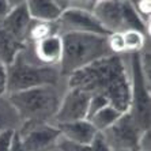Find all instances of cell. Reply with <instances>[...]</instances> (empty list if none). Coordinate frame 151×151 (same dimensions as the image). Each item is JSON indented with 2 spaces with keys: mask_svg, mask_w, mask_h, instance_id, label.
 I'll return each instance as SVG.
<instances>
[{
  "mask_svg": "<svg viewBox=\"0 0 151 151\" xmlns=\"http://www.w3.org/2000/svg\"><path fill=\"white\" fill-rule=\"evenodd\" d=\"M68 88H78L88 95L104 97L121 113L131 105V79L121 56L112 55L74 72L67 78Z\"/></svg>",
  "mask_w": 151,
  "mask_h": 151,
  "instance_id": "1",
  "label": "cell"
},
{
  "mask_svg": "<svg viewBox=\"0 0 151 151\" xmlns=\"http://www.w3.org/2000/svg\"><path fill=\"white\" fill-rule=\"evenodd\" d=\"M60 37L63 42V55L59 70L63 78H68L104 57L112 56L106 42L108 35L68 33Z\"/></svg>",
  "mask_w": 151,
  "mask_h": 151,
  "instance_id": "2",
  "label": "cell"
},
{
  "mask_svg": "<svg viewBox=\"0 0 151 151\" xmlns=\"http://www.w3.org/2000/svg\"><path fill=\"white\" fill-rule=\"evenodd\" d=\"M57 86H40L7 95L22 124H41L53 120L63 98Z\"/></svg>",
  "mask_w": 151,
  "mask_h": 151,
  "instance_id": "3",
  "label": "cell"
},
{
  "mask_svg": "<svg viewBox=\"0 0 151 151\" xmlns=\"http://www.w3.org/2000/svg\"><path fill=\"white\" fill-rule=\"evenodd\" d=\"M6 68L7 95L40 86H57L63 78L59 67L44 65L38 61H33L27 55V48L22 50Z\"/></svg>",
  "mask_w": 151,
  "mask_h": 151,
  "instance_id": "4",
  "label": "cell"
},
{
  "mask_svg": "<svg viewBox=\"0 0 151 151\" xmlns=\"http://www.w3.org/2000/svg\"><path fill=\"white\" fill-rule=\"evenodd\" d=\"M131 55V105L128 113L140 132L150 131L151 123V86L146 82L139 64L137 53Z\"/></svg>",
  "mask_w": 151,
  "mask_h": 151,
  "instance_id": "5",
  "label": "cell"
},
{
  "mask_svg": "<svg viewBox=\"0 0 151 151\" xmlns=\"http://www.w3.org/2000/svg\"><path fill=\"white\" fill-rule=\"evenodd\" d=\"M17 132L29 151H53L61 140L59 128L49 123L22 124Z\"/></svg>",
  "mask_w": 151,
  "mask_h": 151,
  "instance_id": "6",
  "label": "cell"
},
{
  "mask_svg": "<svg viewBox=\"0 0 151 151\" xmlns=\"http://www.w3.org/2000/svg\"><path fill=\"white\" fill-rule=\"evenodd\" d=\"M142 134L127 112L101 135L112 151H137V142Z\"/></svg>",
  "mask_w": 151,
  "mask_h": 151,
  "instance_id": "7",
  "label": "cell"
},
{
  "mask_svg": "<svg viewBox=\"0 0 151 151\" xmlns=\"http://www.w3.org/2000/svg\"><path fill=\"white\" fill-rule=\"evenodd\" d=\"M90 97L91 95H88L82 90L68 88V91L63 94L59 109L53 117L55 125L79 121V120H87Z\"/></svg>",
  "mask_w": 151,
  "mask_h": 151,
  "instance_id": "8",
  "label": "cell"
},
{
  "mask_svg": "<svg viewBox=\"0 0 151 151\" xmlns=\"http://www.w3.org/2000/svg\"><path fill=\"white\" fill-rule=\"evenodd\" d=\"M59 35L68 34V33H86V34H97V35H108L109 33L99 25L95 19L93 12L79 10L64 11L60 19L57 21Z\"/></svg>",
  "mask_w": 151,
  "mask_h": 151,
  "instance_id": "9",
  "label": "cell"
},
{
  "mask_svg": "<svg viewBox=\"0 0 151 151\" xmlns=\"http://www.w3.org/2000/svg\"><path fill=\"white\" fill-rule=\"evenodd\" d=\"M93 15L109 34L124 32V1L97 0Z\"/></svg>",
  "mask_w": 151,
  "mask_h": 151,
  "instance_id": "10",
  "label": "cell"
},
{
  "mask_svg": "<svg viewBox=\"0 0 151 151\" xmlns=\"http://www.w3.org/2000/svg\"><path fill=\"white\" fill-rule=\"evenodd\" d=\"M32 23V18L27 11L26 1H18L11 12L0 22V25L3 26L8 33L18 41L25 42L26 44V33L27 29Z\"/></svg>",
  "mask_w": 151,
  "mask_h": 151,
  "instance_id": "11",
  "label": "cell"
},
{
  "mask_svg": "<svg viewBox=\"0 0 151 151\" xmlns=\"http://www.w3.org/2000/svg\"><path fill=\"white\" fill-rule=\"evenodd\" d=\"M56 127L61 134V139L75 144H90L99 134L88 120H79Z\"/></svg>",
  "mask_w": 151,
  "mask_h": 151,
  "instance_id": "12",
  "label": "cell"
},
{
  "mask_svg": "<svg viewBox=\"0 0 151 151\" xmlns=\"http://www.w3.org/2000/svg\"><path fill=\"white\" fill-rule=\"evenodd\" d=\"M63 55V42L60 35H52L34 44V56L44 65L59 67Z\"/></svg>",
  "mask_w": 151,
  "mask_h": 151,
  "instance_id": "13",
  "label": "cell"
},
{
  "mask_svg": "<svg viewBox=\"0 0 151 151\" xmlns=\"http://www.w3.org/2000/svg\"><path fill=\"white\" fill-rule=\"evenodd\" d=\"M26 6L32 21L57 22L63 14L57 3L52 0H30L26 1Z\"/></svg>",
  "mask_w": 151,
  "mask_h": 151,
  "instance_id": "14",
  "label": "cell"
},
{
  "mask_svg": "<svg viewBox=\"0 0 151 151\" xmlns=\"http://www.w3.org/2000/svg\"><path fill=\"white\" fill-rule=\"evenodd\" d=\"M27 48V44L18 41L0 25V63L3 65H10L15 57Z\"/></svg>",
  "mask_w": 151,
  "mask_h": 151,
  "instance_id": "15",
  "label": "cell"
},
{
  "mask_svg": "<svg viewBox=\"0 0 151 151\" xmlns=\"http://www.w3.org/2000/svg\"><path fill=\"white\" fill-rule=\"evenodd\" d=\"M59 35V27L57 22H37L32 21L30 26L26 33V44H37L42 40Z\"/></svg>",
  "mask_w": 151,
  "mask_h": 151,
  "instance_id": "16",
  "label": "cell"
},
{
  "mask_svg": "<svg viewBox=\"0 0 151 151\" xmlns=\"http://www.w3.org/2000/svg\"><path fill=\"white\" fill-rule=\"evenodd\" d=\"M22 123L18 116L17 110L8 101L7 95L0 98V134L6 131H18L21 128Z\"/></svg>",
  "mask_w": 151,
  "mask_h": 151,
  "instance_id": "17",
  "label": "cell"
},
{
  "mask_svg": "<svg viewBox=\"0 0 151 151\" xmlns=\"http://www.w3.org/2000/svg\"><path fill=\"white\" fill-rule=\"evenodd\" d=\"M124 113H121L120 110H117L114 106L106 105L105 108H102L99 112H97L94 116H91L88 119V121L93 124L95 129L98 131L99 134H102L104 131H106L108 128L116 123L120 117L123 116Z\"/></svg>",
  "mask_w": 151,
  "mask_h": 151,
  "instance_id": "18",
  "label": "cell"
},
{
  "mask_svg": "<svg viewBox=\"0 0 151 151\" xmlns=\"http://www.w3.org/2000/svg\"><path fill=\"white\" fill-rule=\"evenodd\" d=\"M57 148L60 151H112L101 134L97 135L90 144H75L61 139L57 144Z\"/></svg>",
  "mask_w": 151,
  "mask_h": 151,
  "instance_id": "19",
  "label": "cell"
},
{
  "mask_svg": "<svg viewBox=\"0 0 151 151\" xmlns=\"http://www.w3.org/2000/svg\"><path fill=\"white\" fill-rule=\"evenodd\" d=\"M121 35H123L124 46H125V53L140 52L142 48L148 41V35L136 30H125V32H121Z\"/></svg>",
  "mask_w": 151,
  "mask_h": 151,
  "instance_id": "20",
  "label": "cell"
},
{
  "mask_svg": "<svg viewBox=\"0 0 151 151\" xmlns=\"http://www.w3.org/2000/svg\"><path fill=\"white\" fill-rule=\"evenodd\" d=\"M139 64L144 79L151 86V50H150V40L146 42V45L142 48L140 52H137Z\"/></svg>",
  "mask_w": 151,
  "mask_h": 151,
  "instance_id": "21",
  "label": "cell"
},
{
  "mask_svg": "<svg viewBox=\"0 0 151 151\" xmlns=\"http://www.w3.org/2000/svg\"><path fill=\"white\" fill-rule=\"evenodd\" d=\"M106 42H108V48H109L112 55L121 56L123 53H125V46H124L121 33H110V34H108Z\"/></svg>",
  "mask_w": 151,
  "mask_h": 151,
  "instance_id": "22",
  "label": "cell"
},
{
  "mask_svg": "<svg viewBox=\"0 0 151 151\" xmlns=\"http://www.w3.org/2000/svg\"><path fill=\"white\" fill-rule=\"evenodd\" d=\"M135 12L139 15L142 21L150 29V14H151V3L148 0H140V1H131Z\"/></svg>",
  "mask_w": 151,
  "mask_h": 151,
  "instance_id": "23",
  "label": "cell"
},
{
  "mask_svg": "<svg viewBox=\"0 0 151 151\" xmlns=\"http://www.w3.org/2000/svg\"><path fill=\"white\" fill-rule=\"evenodd\" d=\"M106 105H110V104L106 101L104 97H99V95H91V97H90V101H88L87 120L91 116H94L97 112H99L102 108H105Z\"/></svg>",
  "mask_w": 151,
  "mask_h": 151,
  "instance_id": "24",
  "label": "cell"
},
{
  "mask_svg": "<svg viewBox=\"0 0 151 151\" xmlns=\"http://www.w3.org/2000/svg\"><path fill=\"white\" fill-rule=\"evenodd\" d=\"M95 3L97 1H93V0H67V10L72 8V10L93 12V10L95 7Z\"/></svg>",
  "mask_w": 151,
  "mask_h": 151,
  "instance_id": "25",
  "label": "cell"
},
{
  "mask_svg": "<svg viewBox=\"0 0 151 151\" xmlns=\"http://www.w3.org/2000/svg\"><path fill=\"white\" fill-rule=\"evenodd\" d=\"M15 131L10 129L0 134V151H11V143L14 137Z\"/></svg>",
  "mask_w": 151,
  "mask_h": 151,
  "instance_id": "26",
  "label": "cell"
},
{
  "mask_svg": "<svg viewBox=\"0 0 151 151\" xmlns=\"http://www.w3.org/2000/svg\"><path fill=\"white\" fill-rule=\"evenodd\" d=\"M137 151H151V137L150 131H144L137 142Z\"/></svg>",
  "mask_w": 151,
  "mask_h": 151,
  "instance_id": "27",
  "label": "cell"
},
{
  "mask_svg": "<svg viewBox=\"0 0 151 151\" xmlns=\"http://www.w3.org/2000/svg\"><path fill=\"white\" fill-rule=\"evenodd\" d=\"M7 95V68L0 63V98Z\"/></svg>",
  "mask_w": 151,
  "mask_h": 151,
  "instance_id": "28",
  "label": "cell"
},
{
  "mask_svg": "<svg viewBox=\"0 0 151 151\" xmlns=\"http://www.w3.org/2000/svg\"><path fill=\"white\" fill-rule=\"evenodd\" d=\"M18 1H10V0H0V22L11 12V10L17 6Z\"/></svg>",
  "mask_w": 151,
  "mask_h": 151,
  "instance_id": "29",
  "label": "cell"
},
{
  "mask_svg": "<svg viewBox=\"0 0 151 151\" xmlns=\"http://www.w3.org/2000/svg\"><path fill=\"white\" fill-rule=\"evenodd\" d=\"M11 151H29L27 148L23 146V143H22L21 137H19V135H18L17 131H15L14 137H12V143H11Z\"/></svg>",
  "mask_w": 151,
  "mask_h": 151,
  "instance_id": "30",
  "label": "cell"
}]
</instances>
